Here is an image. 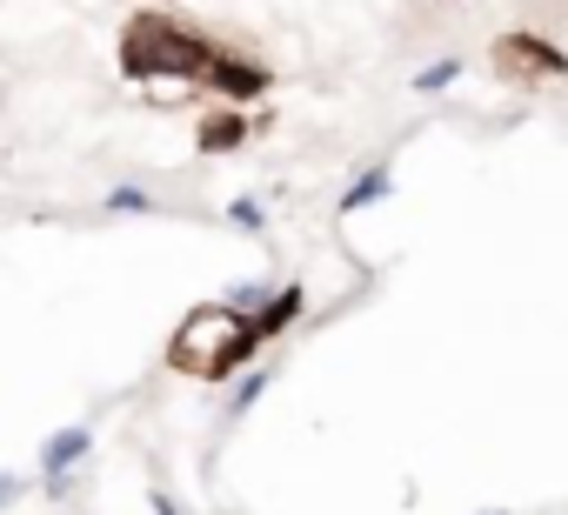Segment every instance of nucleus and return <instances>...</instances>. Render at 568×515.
<instances>
[{"mask_svg":"<svg viewBox=\"0 0 568 515\" xmlns=\"http://www.w3.org/2000/svg\"><path fill=\"white\" fill-rule=\"evenodd\" d=\"M234 54V41H221V34H207L201 21H181V14H168V8H141V14H128L121 21V41H114V68H121V81H134V88H201V94H214V74H221V61Z\"/></svg>","mask_w":568,"mask_h":515,"instance_id":"f257e3e1","label":"nucleus"},{"mask_svg":"<svg viewBox=\"0 0 568 515\" xmlns=\"http://www.w3.org/2000/svg\"><path fill=\"white\" fill-rule=\"evenodd\" d=\"M161 362H168L174 375H187V382L227 388L247 362H261V342H254V329H247L241 309H227V302H194V309L168 329Z\"/></svg>","mask_w":568,"mask_h":515,"instance_id":"f03ea898","label":"nucleus"},{"mask_svg":"<svg viewBox=\"0 0 568 515\" xmlns=\"http://www.w3.org/2000/svg\"><path fill=\"white\" fill-rule=\"evenodd\" d=\"M488 74L515 94H535L548 81H568V48L541 28H508V34L488 41Z\"/></svg>","mask_w":568,"mask_h":515,"instance_id":"7ed1b4c3","label":"nucleus"},{"mask_svg":"<svg viewBox=\"0 0 568 515\" xmlns=\"http://www.w3.org/2000/svg\"><path fill=\"white\" fill-rule=\"evenodd\" d=\"M88 455H94V422H61V428L41 442V468H34V488L61 502V495L81 482Z\"/></svg>","mask_w":568,"mask_h":515,"instance_id":"20e7f679","label":"nucleus"},{"mask_svg":"<svg viewBox=\"0 0 568 515\" xmlns=\"http://www.w3.org/2000/svg\"><path fill=\"white\" fill-rule=\"evenodd\" d=\"M261 128H267V114H241V108L207 101V114L194 121V154H241Z\"/></svg>","mask_w":568,"mask_h":515,"instance_id":"39448f33","label":"nucleus"},{"mask_svg":"<svg viewBox=\"0 0 568 515\" xmlns=\"http://www.w3.org/2000/svg\"><path fill=\"white\" fill-rule=\"evenodd\" d=\"M302 315H308V289H302V282H281L261 309H247V329H254L261 349H274V342H288V335L302 329Z\"/></svg>","mask_w":568,"mask_h":515,"instance_id":"423d86ee","label":"nucleus"},{"mask_svg":"<svg viewBox=\"0 0 568 515\" xmlns=\"http://www.w3.org/2000/svg\"><path fill=\"white\" fill-rule=\"evenodd\" d=\"M388 194H395V161H388V154H375V161H362V168H355V181L342 188V201H335V214H342V221H355V214H368V208H382Z\"/></svg>","mask_w":568,"mask_h":515,"instance_id":"0eeeda50","label":"nucleus"},{"mask_svg":"<svg viewBox=\"0 0 568 515\" xmlns=\"http://www.w3.org/2000/svg\"><path fill=\"white\" fill-rule=\"evenodd\" d=\"M274 375H281V368H261V362H247V368L227 382V395H221V415H214V422H221V428H227V422H241V415H247V408H254V402L274 388Z\"/></svg>","mask_w":568,"mask_h":515,"instance_id":"6e6552de","label":"nucleus"},{"mask_svg":"<svg viewBox=\"0 0 568 515\" xmlns=\"http://www.w3.org/2000/svg\"><path fill=\"white\" fill-rule=\"evenodd\" d=\"M101 208H108L114 221H141V214H161L154 188H141V181H114V188L101 194Z\"/></svg>","mask_w":568,"mask_h":515,"instance_id":"1a4fd4ad","label":"nucleus"},{"mask_svg":"<svg viewBox=\"0 0 568 515\" xmlns=\"http://www.w3.org/2000/svg\"><path fill=\"white\" fill-rule=\"evenodd\" d=\"M462 74H468V61H462V54H442V61H422L408 88H415V94H448Z\"/></svg>","mask_w":568,"mask_h":515,"instance_id":"9d476101","label":"nucleus"},{"mask_svg":"<svg viewBox=\"0 0 568 515\" xmlns=\"http://www.w3.org/2000/svg\"><path fill=\"white\" fill-rule=\"evenodd\" d=\"M221 221H227V228H234V234H254V241H261V234H267V208H261V201H254V194H234V201H227V208H221Z\"/></svg>","mask_w":568,"mask_h":515,"instance_id":"9b49d317","label":"nucleus"},{"mask_svg":"<svg viewBox=\"0 0 568 515\" xmlns=\"http://www.w3.org/2000/svg\"><path fill=\"white\" fill-rule=\"evenodd\" d=\"M274 289H281V282H274V275H247V282H234V289H227V295H221V302H227V309H241V315H247V309H261V302H267V295H274Z\"/></svg>","mask_w":568,"mask_h":515,"instance_id":"f8f14e48","label":"nucleus"},{"mask_svg":"<svg viewBox=\"0 0 568 515\" xmlns=\"http://www.w3.org/2000/svg\"><path fill=\"white\" fill-rule=\"evenodd\" d=\"M28 488H34V482H28V475H0V508H14V502H21V495H28Z\"/></svg>","mask_w":568,"mask_h":515,"instance_id":"ddd939ff","label":"nucleus"},{"mask_svg":"<svg viewBox=\"0 0 568 515\" xmlns=\"http://www.w3.org/2000/svg\"><path fill=\"white\" fill-rule=\"evenodd\" d=\"M148 508H154V515H181V502H174L168 488H148Z\"/></svg>","mask_w":568,"mask_h":515,"instance_id":"4468645a","label":"nucleus"},{"mask_svg":"<svg viewBox=\"0 0 568 515\" xmlns=\"http://www.w3.org/2000/svg\"><path fill=\"white\" fill-rule=\"evenodd\" d=\"M475 515H508V508H475Z\"/></svg>","mask_w":568,"mask_h":515,"instance_id":"2eb2a0df","label":"nucleus"},{"mask_svg":"<svg viewBox=\"0 0 568 515\" xmlns=\"http://www.w3.org/2000/svg\"><path fill=\"white\" fill-rule=\"evenodd\" d=\"M148 8H161V0H148Z\"/></svg>","mask_w":568,"mask_h":515,"instance_id":"dca6fc26","label":"nucleus"}]
</instances>
